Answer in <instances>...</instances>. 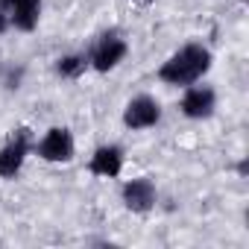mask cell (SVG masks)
Wrapping results in <instances>:
<instances>
[{
	"instance_id": "obj_1",
	"label": "cell",
	"mask_w": 249,
	"mask_h": 249,
	"mask_svg": "<svg viewBox=\"0 0 249 249\" xmlns=\"http://www.w3.org/2000/svg\"><path fill=\"white\" fill-rule=\"evenodd\" d=\"M208 68H211V53H208V47H202V44H185L179 53H173V56L161 65L159 76H161V82H167V85H194Z\"/></svg>"
},
{
	"instance_id": "obj_2",
	"label": "cell",
	"mask_w": 249,
	"mask_h": 249,
	"mask_svg": "<svg viewBox=\"0 0 249 249\" xmlns=\"http://www.w3.org/2000/svg\"><path fill=\"white\" fill-rule=\"evenodd\" d=\"M159 117H161V106L147 94L129 100L126 111H123V123H126L129 129H150V126L159 123Z\"/></svg>"
},
{
	"instance_id": "obj_3",
	"label": "cell",
	"mask_w": 249,
	"mask_h": 249,
	"mask_svg": "<svg viewBox=\"0 0 249 249\" xmlns=\"http://www.w3.org/2000/svg\"><path fill=\"white\" fill-rule=\"evenodd\" d=\"M27 153H30V132L27 129H18L15 138L3 150H0V176H3V179L18 176V170L24 167Z\"/></svg>"
},
{
	"instance_id": "obj_4",
	"label": "cell",
	"mask_w": 249,
	"mask_h": 249,
	"mask_svg": "<svg viewBox=\"0 0 249 249\" xmlns=\"http://www.w3.org/2000/svg\"><path fill=\"white\" fill-rule=\"evenodd\" d=\"M0 12L9 18L12 27L30 33L38 24V12H41V0H0Z\"/></svg>"
},
{
	"instance_id": "obj_5",
	"label": "cell",
	"mask_w": 249,
	"mask_h": 249,
	"mask_svg": "<svg viewBox=\"0 0 249 249\" xmlns=\"http://www.w3.org/2000/svg\"><path fill=\"white\" fill-rule=\"evenodd\" d=\"M38 156L44 161H71L73 159V138L65 126H53L44 141L38 144Z\"/></svg>"
},
{
	"instance_id": "obj_6",
	"label": "cell",
	"mask_w": 249,
	"mask_h": 249,
	"mask_svg": "<svg viewBox=\"0 0 249 249\" xmlns=\"http://www.w3.org/2000/svg\"><path fill=\"white\" fill-rule=\"evenodd\" d=\"M123 56H126V41L117 38V36H106V38L94 47V53H91L88 62H91L97 71H111V68L120 65Z\"/></svg>"
},
{
	"instance_id": "obj_7",
	"label": "cell",
	"mask_w": 249,
	"mask_h": 249,
	"mask_svg": "<svg viewBox=\"0 0 249 249\" xmlns=\"http://www.w3.org/2000/svg\"><path fill=\"white\" fill-rule=\"evenodd\" d=\"M123 202H126L129 211H138V214L150 211L153 202H156L153 182L150 179H132V182H126V185H123Z\"/></svg>"
},
{
	"instance_id": "obj_8",
	"label": "cell",
	"mask_w": 249,
	"mask_h": 249,
	"mask_svg": "<svg viewBox=\"0 0 249 249\" xmlns=\"http://www.w3.org/2000/svg\"><path fill=\"white\" fill-rule=\"evenodd\" d=\"M120 167H123V153H120V147H100V150L91 156V164H88V170H91L94 176H106V179H114V176L120 173Z\"/></svg>"
},
{
	"instance_id": "obj_9",
	"label": "cell",
	"mask_w": 249,
	"mask_h": 249,
	"mask_svg": "<svg viewBox=\"0 0 249 249\" xmlns=\"http://www.w3.org/2000/svg\"><path fill=\"white\" fill-rule=\"evenodd\" d=\"M182 111L194 120L208 117L214 111V91L211 88H188L182 97Z\"/></svg>"
},
{
	"instance_id": "obj_10",
	"label": "cell",
	"mask_w": 249,
	"mask_h": 249,
	"mask_svg": "<svg viewBox=\"0 0 249 249\" xmlns=\"http://www.w3.org/2000/svg\"><path fill=\"white\" fill-rule=\"evenodd\" d=\"M85 68H88V59H85V56H65V59H59V65H56L59 76H68V79H76L79 73H85Z\"/></svg>"
},
{
	"instance_id": "obj_11",
	"label": "cell",
	"mask_w": 249,
	"mask_h": 249,
	"mask_svg": "<svg viewBox=\"0 0 249 249\" xmlns=\"http://www.w3.org/2000/svg\"><path fill=\"white\" fill-rule=\"evenodd\" d=\"M6 27H9V18H6V15H3V12H0V33H3V30H6Z\"/></svg>"
},
{
	"instance_id": "obj_12",
	"label": "cell",
	"mask_w": 249,
	"mask_h": 249,
	"mask_svg": "<svg viewBox=\"0 0 249 249\" xmlns=\"http://www.w3.org/2000/svg\"><path fill=\"white\" fill-rule=\"evenodd\" d=\"M144 3H150V0H144Z\"/></svg>"
}]
</instances>
